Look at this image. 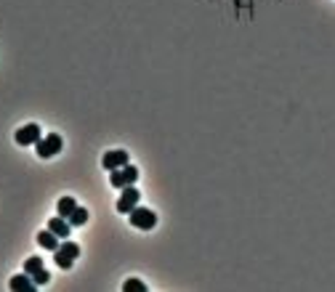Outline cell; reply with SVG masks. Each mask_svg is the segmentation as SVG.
Returning <instances> with one entry per match:
<instances>
[{"instance_id": "6da1fadb", "label": "cell", "mask_w": 335, "mask_h": 292, "mask_svg": "<svg viewBox=\"0 0 335 292\" xmlns=\"http://www.w3.org/2000/svg\"><path fill=\"white\" fill-rule=\"evenodd\" d=\"M62 136L59 133H48L45 138H40L38 144H35V151H38V157L40 159H51L53 154H59L62 151Z\"/></svg>"}, {"instance_id": "7a4b0ae2", "label": "cell", "mask_w": 335, "mask_h": 292, "mask_svg": "<svg viewBox=\"0 0 335 292\" xmlns=\"http://www.w3.org/2000/svg\"><path fill=\"white\" fill-rule=\"evenodd\" d=\"M136 178H138V168H133V165H123V168H117V170H112L109 183L114 186V189H125V186H133Z\"/></svg>"}, {"instance_id": "3957f363", "label": "cell", "mask_w": 335, "mask_h": 292, "mask_svg": "<svg viewBox=\"0 0 335 292\" xmlns=\"http://www.w3.org/2000/svg\"><path fill=\"white\" fill-rule=\"evenodd\" d=\"M128 218H131V223H133L136 229H144V231H149V229L157 226V215H155L149 207H138V205H136L131 213H128Z\"/></svg>"}, {"instance_id": "277c9868", "label": "cell", "mask_w": 335, "mask_h": 292, "mask_svg": "<svg viewBox=\"0 0 335 292\" xmlns=\"http://www.w3.org/2000/svg\"><path fill=\"white\" fill-rule=\"evenodd\" d=\"M138 197H141V191H138L136 189V186H125V189H123V197H120V200H117V205H114V207H117V213H131V210L138 205Z\"/></svg>"}, {"instance_id": "5b68a950", "label": "cell", "mask_w": 335, "mask_h": 292, "mask_svg": "<svg viewBox=\"0 0 335 292\" xmlns=\"http://www.w3.org/2000/svg\"><path fill=\"white\" fill-rule=\"evenodd\" d=\"M40 141V125H24V127H19L16 131V144L19 146H32V144H38Z\"/></svg>"}, {"instance_id": "8992f818", "label": "cell", "mask_w": 335, "mask_h": 292, "mask_svg": "<svg viewBox=\"0 0 335 292\" xmlns=\"http://www.w3.org/2000/svg\"><path fill=\"white\" fill-rule=\"evenodd\" d=\"M123 165H128V151L125 149H112V151L104 154V168L107 170H117Z\"/></svg>"}, {"instance_id": "52a82bcc", "label": "cell", "mask_w": 335, "mask_h": 292, "mask_svg": "<svg viewBox=\"0 0 335 292\" xmlns=\"http://www.w3.org/2000/svg\"><path fill=\"white\" fill-rule=\"evenodd\" d=\"M48 229H51V231H53L59 239H67V237H69V231H72V226H69V220H67V218H62V215L51 218V220H48Z\"/></svg>"}, {"instance_id": "ba28073f", "label": "cell", "mask_w": 335, "mask_h": 292, "mask_svg": "<svg viewBox=\"0 0 335 292\" xmlns=\"http://www.w3.org/2000/svg\"><path fill=\"white\" fill-rule=\"evenodd\" d=\"M38 244H40L43 250L56 252V250H59V237H56V234H53L51 229H45V231H40V234H38Z\"/></svg>"}, {"instance_id": "9c48e42d", "label": "cell", "mask_w": 335, "mask_h": 292, "mask_svg": "<svg viewBox=\"0 0 335 292\" xmlns=\"http://www.w3.org/2000/svg\"><path fill=\"white\" fill-rule=\"evenodd\" d=\"M56 210H59V215H62V218H69V215H72L75 210H77V202L72 200V197H62L59 205H56Z\"/></svg>"}, {"instance_id": "30bf717a", "label": "cell", "mask_w": 335, "mask_h": 292, "mask_svg": "<svg viewBox=\"0 0 335 292\" xmlns=\"http://www.w3.org/2000/svg\"><path fill=\"white\" fill-rule=\"evenodd\" d=\"M8 287L14 292H19V289H35V282H32V279H27V274L24 276H11Z\"/></svg>"}, {"instance_id": "8fae6325", "label": "cell", "mask_w": 335, "mask_h": 292, "mask_svg": "<svg viewBox=\"0 0 335 292\" xmlns=\"http://www.w3.org/2000/svg\"><path fill=\"white\" fill-rule=\"evenodd\" d=\"M67 220H69V226H72V229H75V226H83L85 220H88V210H85V207H77L75 213L67 218Z\"/></svg>"}, {"instance_id": "7c38bea8", "label": "cell", "mask_w": 335, "mask_h": 292, "mask_svg": "<svg viewBox=\"0 0 335 292\" xmlns=\"http://www.w3.org/2000/svg\"><path fill=\"white\" fill-rule=\"evenodd\" d=\"M40 268H43V261H40V255H35V258H27V261H24V274H27V276L38 274Z\"/></svg>"}, {"instance_id": "4fadbf2b", "label": "cell", "mask_w": 335, "mask_h": 292, "mask_svg": "<svg viewBox=\"0 0 335 292\" xmlns=\"http://www.w3.org/2000/svg\"><path fill=\"white\" fill-rule=\"evenodd\" d=\"M123 292H146V284L138 282V279H128V282L123 284Z\"/></svg>"}, {"instance_id": "5bb4252c", "label": "cell", "mask_w": 335, "mask_h": 292, "mask_svg": "<svg viewBox=\"0 0 335 292\" xmlns=\"http://www.w3.org/2000/svg\"><path fill=\"white\" fill-rule=\"evenodd\" d=\"M56 266H59V268H64V271H67V268H72V263H75V258H69V255H64V252H59V250H56Z\"/></svg>"}, {"instance_id": "9a60e30c", "label": "cell", "mask_w": 335, "mask_h": 292, "mask_svg": "<svg viewBox=\"0 0 335 292\" xmlns=\"http://www.w3.org/2000/svg\"><path fill=\"white\" fill-rule=\"evenodd\" d=\"M59 252H64V255H69V258H77V255H80V247H77V244H75V242H64V244H62V247H59Z\"/></svg>"}, {"instance_id": "2e32d148", "label": "cell", "mask_w": 335, "mask_h": 292, "mask_svg": "<svg viewBox=\"0 0 335 292\" xmlns=\"http://www.w3.org/2000/svg\"><path fill=\"white\" fill-rule=\"evenodd\" d=\"M48 279H51V274L45 271V268H40L38 274H32V282H35V287H40V284H48Z\"/></svg>"}]
</instances>
